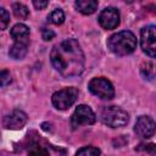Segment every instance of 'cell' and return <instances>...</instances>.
Instances as JSON below:
<instances>
[{"instance_id":"cell-1","label":"cell","mask_w":156,"mask_h":156,"mask_svg":"<svg viewBox=\"0 0 156 156\" xmlns=\"http://www.w3.org/2000/svg\"><path fill=\"white\" fill-rule=\"evenodd\" d=\"M51 63L63 77H74L84 69V54L76 39H66L55 45L50 54Z\"/></svg>"},{"instance_id":"cell-2","label":"cell","mask_w":156,"mask_h":156,"mask_svg":"<svg viewBox=\"0 0 156 156\" xmlns=\"http://www.w3.org/2000/svg\"><path fill=\"white\" fill-rule=\"evenodd\" d=\"M107 46L113 54L118 56H126L135 50L136 38L130 30H122L108 38Z\"/></svg>"},{"instance_id":"cell-3","label":"cell","mask_w":156,"mask_h":156,"mask_svg":"<svg viewBox=\"0 0 156 156\" xmlns=\"http://www.w3.org/2000/svg\"><path fill=\"white\" fill-rule=\"evenodd\" d=\"M128 113L117 106H107L101 111V121L111 128H119L128 123Z\"/></svg>"},{"instance_id":"cell-4","label":"cell","mask_w":156,"mask_h":156,"mask_svg":"<svg viewBox=\"0 0 156 156\" xmlns=\"http://www.w3.org/2000/svg\"><path fill=\"white\" fill-rule=\"evenodd\" d=\"M88 88L90 90L91 94L96 95L100 99H105V100H110L115 96V88L111 84L110 80H107L104 77H99V78H93L89 84Z\"/></svg>"},{"instance_id":"cell-5","label":"cell","mask_w":156,"mask_h":156,"mask_svg":"<svg viewBox=\"0 0 156 156\" xmlns=\"http://www.w3.org/2000/svg\"><path fill=\"white\" fill-rule=\"evenodd\" d=\"M78 98V90L76 88H65V89H61L58 91H56L52 98H51V101H52V105L58 108V110H67L68 107H71L76 100Z\"/></svg>"},{"instance_id":"cell-6","label":"cell","mask_w":156,"mask_h":156,"mask_svg":"<svg viewBox=\"0 0 156 156\" xmlns=\"http://www.w3.org/2000/svg\"><path fill=\"white\" fill-rule=\"evenodd\" d=\"M95 121L96 117L93 110L87 105H79L71 117V126L73 127V129H76L84 124H94Z\"/></svg>"},{"instance_id":"cell-7","label":"cell","mask_w":156,"mask_h":156,"mask_svg":"<svg viewBox=\"0 0 156 156\" xmlns=\"http://www.w3.org/2000/svg\"><path fill=\"white\" fill-rule=\"evenodd\" d=\"M155 26H147L141 29L140 33V45L143 51L149 55L150 57H155L156 54V32H155Z\"/></svg>"},{"instance_id":"cell-8","label":"cell","mask_w":156,"mask_h":156,"mask_svg":"<svg viewBox=\"0 0 156 156\" xmlns=\"http://www.w3.org/2000/svg\"><path fill=\"white\" fill-rule=\"evenodd\" d=\"M99 23L105 29H115L119 24V12L115 7H107L99 15Z\"/></svg>"},{"instance_id":"cell-9","label":"cell","mask_w":156,"mask_h":156,"mask_svg":"<svg viewBox=\"0 0 156 156\" xmlns=\"http://www.w3.org/2000/svg\"><path fill=\"white\" fill-rule=\"evenodd\" d=\"M134 132L144 139H149L155 133V122L150 116H140L134 127Z\"/></svg>"},{"instance_id":"cell-10","label":"cell","mask_w":156,"mask_h":156,"mask_svg":"<svg viewBox=\"0 0 156 156\" xmlns=\"http://www.w3.org/2000/svg\"><path fill=\"white\" fill-rule=\"evenodd\" d=\"M27 119H28V117L23 111L13 110L12 112H10L9 115L5 116V118L2 121V124L7 129L17 130V129H21V128L24 127V124L27 123Z\"/></svg>"},{"instance_id":"cell-11","label":"cell","mask_w":156,"mask_h":156,"mask_svg":"<svg viewBox=\"0 0 156 156\" xmlns=\"http://www.w3.org/2000/svg\"><path fill=\"white\" fill-rule=\"evenodd\" d=\"M11 37L15 41L28 43L29 41V28L23 23H17L11 29Z\"/></svg>"},{"instance_id":"cell-12","label":"cell","mask_w":156,"mask_h":156,"mask_svg":"<svg viewBox=\"0 0 156 156\" xmlns=\"http://www.w3.org/2000/svg\"><path fill=\"white\" fill-rule=\"evenodd\" d=\"M76 9L83 15H91L98 9V0H76Z\"/></svg>"},{"instance_id":"cell-13","label":"cell","mask_w":156,"mask_h":156,"mask_svg":"<svg viewBox=\"0 0 156 156\" xmlns=\"http://www.w3.org/2000/svg\"><path fill=\"white\" fill-rule=\"evenodd\" d=\"M27 51H28V43L15 41V44L11 46L9 51V55L15 60H21L27 55Z\"/></svg>"},{"instance_id":"cell-14","label":"cell","mask_w":156,"mask_h":156,"mask_svg":"<svg viewBox=\"0 0 156 156\" xmlns=\"http://www.w3.org/2000/svg\"><path fill=\"white\" fill-rule=\"evenodd\" d=\"M12 11H13V15L17 18H27L28 15H29L28 7L23 4H20V2H15L12 5Z\"/></svg>"},{"instance_id":"cell-15","label":"cell","mask_w":156,"mask_h":156,"mask_svg":"<svg viewBox=\"0 0 156 156\" xmlns=\"http://www.w3.org/2000/svg\"><path fill=\"white\" fill-rule=\"evenodd\" d=\"M49 20H50L51 23H54V24H56V26L62 24L63 21H65V13H63V11H62L61 9H56V10H54V11L50 13Z\"/></svg>"},{"instance_id":"cell-16","label":"cell","mask_w":156,"mask_h":156,"mask_svg":"<svg viewBox=\"0 0 156 156\" xmlns=\"http://www.w3.org/2000/svg\"><path fill=\"white\" fill-rule=\"evenodd\" d=\"M141 74L149 79V80H152L154 79V63L152 62H146L141 67Z\"/></svg>"},{"instance_id":"cell-17","label":"cell","mask_w":156,"mask_h":156,"mask_svg":"<svg viewBox=\"0 0 156 156\" xmlns=\"http://www.w3.org/2000/svg\"><path fill=\"white\" fill-rule=\"evenodd\" d=\"M76 154L83 155V156H95V155H100V150L94 146H84V147L79 149Z\"/></svg>"},{"instance_id":"cell-18","label":"cell","mask_w":156,"mask_h":156,"mask_svg":"<svg viewBox=\"0 0 156 156\" xmlns=\"http://www.w3.org/2000/svg\"><path fill=\"white\" fill-rule=\"evenodd\" d=\"M10 22V15L5 9H0V30L6 29Z\"/></svg>"},{"instance_id":"cell-19","label":"cell","mask_w":156,"mask_h":156,"mask_svg":"<svg viewBox=\"0 0 156 156\" xmlns=\"http://www.w3.org/2000/svg\"><path fill=\"white\" fill-rule=\"evenodd\" d=\"M12 78H11V74L9 71L6 69H1L0 71V87H6L11 83Z\"/></svg>"},{"instance_id":"cell-20","label":"cell","mask_w":156,"mask_h":156,"mask_svg":"<svg viewBox=\"0 0 156 156\" xmlns=\"http://www.w3.org/2000/svg\"><path fill=\"white\" fill-rule=\"evenodd\" d=\"M41 37H43V39H44L45 41H49V40L54 39L55 33H54L51 29H49V28H43V29H41Z\"/></svg>"},{"instance_id":"cell-21","label":"cell","mask_w":156,"mask_h":156,"mask_svg":"<svg viewBox=\"0 0 156 156\" xmlns=\"http://www.w3.org/2000/svg\"><path fill=\"white\" fill-rule=\"evenodd\" d=\"M49 1H50V0H33V5H34L35 9L43 10V9H45V7L48 6Z\"/></svg>"},{"instance_id":"cell-22","label":"cell","mask_w":156,"mask_h":156,"mask_svg":"<svg viewBox=\"0 0 156 156\" xmlns=\"http://www.w3.org/2000/svg\"><path fill=\"white\" fill-rule=\"evenodd\" d=\"M33 147H34L33 150H29V154H30V155H38V154H48V151H46V150H44V149H41V147H38L37 145H34Z\"/></svg>"}]
</instances>
